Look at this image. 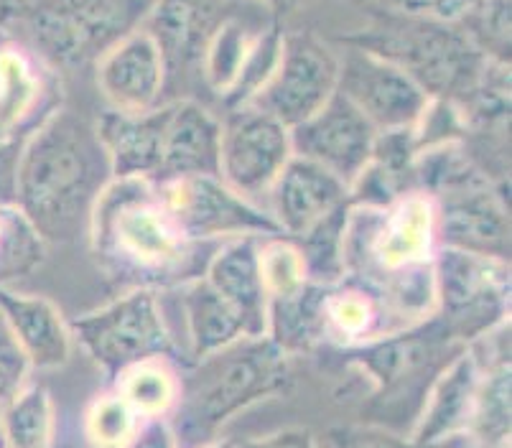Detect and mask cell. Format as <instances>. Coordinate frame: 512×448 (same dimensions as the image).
Here are the masks:
<instances>
[{
  "label": "cell",
  "mask_w": 512,
  "mask_h": 448,
  "mask_svg": "<svg viewBox=\"0 0 512 448\" xmlns=\"http://www.w3.org/2000/svg\"><path fill=\"white\" fill-rule=\"evenodd\" d=\"M286 349L271 334L245 336L202 359L179 380L171 428L179 448H199L214 441L227 420L240 410L271 398L286 380Z\"/></svg>",
  "instance_id": "obj_3"
},
{
  "label": "cell",
  "mask_w": 512,
  "mask_h": 448,
  "mask_svg": "<svg viewBox=\"0 0 512 448\" xmlns=\"http://www.w3.org/2000/svg\"><path fill=\"white\" fill-rule=\"evenodd\" d=\"M291 156V130L255 105H240L222 123L217 176L265 212V199Z\"/></svg>",
  "instance_id": "obj_8"
},
{
  "label": "cell",
  "mask_w": 512,
  "mask_h": 448,
  "mask_svg": "<svg viewBox=\"0 0 512 448\" xmlns=\"http://www.w3.org/2000/svg\"><path fill=\"white\" fill-rule=\"evenodd\" d=\"M220 18V0H151L141 28L156 39L171 72L202 59Z\"/></svg>",
  "instance_id": "obj_21"
},
{
  "label": "cell",
  "mask_w": 512,
  "mask_h": 448,
  "mask_svg": "<svg viewBox=\"0 0 512 448\" xmlns=\"http://www.w3.org/2000/svg\"><path fill=\"white\" fill-rule=\"evenodd\" d=\"M141 426V418L118 392L102 395L90 405L85 418L87 438L95 448H123Z\"/></svg>",
  "instance_id": "obj_29"
},
{
  "label": "cell",
  "mask_w": 512,
  "mask_h": 448,
  "mask_svg": "<svg viewBox=\"0 0 512 448\" xmlns=\"http://www.w3.org/2000/svg\"><path fill=\"white\" fill-rule=\"evenodd\" d=\"M360 46L406 69L431 100L456 102L482 82L490 69L456 23L400 16L395 26L377 31Z\"/></svg>",
  "instance_id": "obj_4"
},
{
  "label": "cell",
  "mask_w": 512,
  "mask_h": 448,
  "mask_svg": "<svg viewBox=\"0 0 512 448\" xmlns=\"http://www.w3.org/2000/svg\"><path fill=\"white\" fill-rule=\"evenodd\" d=\"M199 448H235V443H232V441H222V438H214V441L204 443V446H199Z\"/></svg>",
  "instance_id": "obj_37"
},
{
  "label": "cell",
  "mask_w": 512,
  "mask_h": 448,
  "mask_svg": "<svg viewBox=\"0 0 512 448\" xmlns=\"http://www.w3.org/2000/svg\"><path fill=\"white\" fill-rule=\"evenodd\" d=\"M377 130L342 92H334L324 107L291 128L293 156L306 158L352 186L372 161Z\"/></svg>",
  "instance_id": "obj_12"
},
{
  "label": "cell",
  "mask_w": 512,
  "mask_h": 448,
  "mask_svg": "<svg viewBox=\"0 0 512 448\" xmlns=\"http://www.w3.org/2000/svg\"><path fill=\"white\" fill-rule=\"evenodd\" d=\"M169 67L146 28L120 36L97 59V84L107 107L120 112H148L161 107Z\"/></svg>",
  "instance_id": "obj_13"
},
{
  "label": "cell",
  "mask_w": 512,
  "mask_h": 448,
  "mask_svg": "<svg viewBox=\"0 0 512 448\" xmlns=\"http://www.w3.org/2000/svg\"><path fill=\"white\" fill-rule=\"evenodd\" d=\"M0 448H3V446H0Z\"/></svg>",
  "instance_id": "obj_38"
},
{
  "label": "cell",
  "mask_w": 512,
  "mask_h": 448,
  "mask_svg": "<svg viewBox=\"0 0 512 448\" xmlns=\"http://www.w3.org/2000/svg\"><path fill=\"white\" fill-rule=\"evenodd\" d=\"M260 242H263L260 235L232 237L227 245L212 252L202 275L240 316L248 336L268 334L271 293L265 286Z\"/></svg>",
  "instance_id": "obj_15"
},
{
  "label": "cell",
  "mask_w": 512,
  "mask_h": 448,
  "mask_svg": "<svg viewBox=\"0 0 512 448\" xmlns=\"http://www.w3.org/2000/svg\"><path fill=\"white\" fill-rule=\"evenodd\" d=\"M29 370V362L0 319V420H3V413H6L13 395L29 382Z\"/></svg>",
  "instance_id": "obj_30"
},
{
  "label": "cell",
  "mask_w": 512,
  "mask_h": 448,
  "mask_svg": "<svg viewBox=\"0 0 512 448\" xmlns=\"http://www.w3.org/2000/svg\"><path fill=\"white\" fill-rule=\"evenodd\" d=\"M339 56L311 34H283L271 79L248 102L288 130L309 120L337 92Z\"/></svg>",
  "instance_id": "obj_10"
},
{
  "label": "cell",
  "mask_w": 512,
  "mask_h": 448,
  "mask_svg": "<svg viewBox=\"0 0 512 448\" xmlns=\"http://www.w3.org/2000/svg\"><path fill=\"white\" fill-rule=\"evenodd\" d=\"M235 448H319V443L314 441L309 431H278L271 433V436H263V438H253L248 443H240Z\"/></svg>",
  "instance_id": "obj_34"
},
{
  "label": "cell",
  "mask_w": 512,
  "mask_h": 448,
  "mask_svg": "<svg viewBox=\"0 0 512 448\" xmlns=\"http://www.w3.org/2000/svg\"><path fill=\"white\" fill-rule=\"evenodd\" d=\"M344 448H421L411 441V438H398L393 433L377 431V428H365L347 438Z\"/></svg>",
  "instance_id": "obj_35"
},
{
  "label": "cell",
  "mask_w": 512,
  "mask_h": 448,
  "mask_svg": "<svg viewBox=\"0 0 512 448\" xmlns=\"http://www.w3.org/2000/svg\"><path fill=\"white\" fill-rule=\"evenodd\" d=\"M436 301L451 336L477 339L502 324L510 311V265L507 260L439 247L434 258Z\"/></svg>",
  "instance_id": "obj_7"
},
{
  "label": "cell",
  "mask_w": 512,
  "mask_h": 448,
  "mask_svg": "<svg viewBox=\"0 0 512 448\" xmlns=\"http://www.w3.org/2000/svg\"><path fill=\"white\" fill-rule=\"evenodd\" d=\"M510 0H474L456 26L492 64L510 67Z\"/></svg>",
  "instance_id": "obj_27"
},
{
  "label": "cell",
  "mask_w": 512,
  "mask_h": 448,
  "mask_svg": "<svg viewBox=\"0 0 512 448\" xmlns=\"http://www.w3.org/2000/svg\"><path fill=\"white\" fill-rule=\"evenodd\" d=\"M26 138L0 140V204L16 207V179H18V158H21Z\"/></svg>",
  "instance_id": "obj_32"
},
{
  "label": "cell",
  "mask_w": 512,
  "mask_h": 448,
  "mask_svg": "<svg viewBox=\"0 0 512 448\" xmlns=\"http://www.w3.org/2000/svg\"><path fill=\"white\" fill-rule=\"evenodd\" d=\"M271 23L273 21H263V13H255L250 8L242 13H230L217 21L204 44L202 59H199L204 79L217 95H222L225 100L232 95L255 46H258L260 34Z\"/></svg>",
  "instance_id": "obj_22"
},
{
  "label": "cell",
  "mask_w": 512,
  "mask_h": 448,
  "mask_svg": "<svg viewBox=\"0 0 512 448\" xmlns=\"http://www.w3.org/2000/svg\"><path fill=\"white\" fill-rule=\"evenodd\" d=\"M44 59L0 31V140L29 138L49 115Z\"/></svg>",
  "instance_id": "obj_19"
},
{
  "label": "cell",
  "mask_w": 512,
  "mask_h": 448,
  "mask_svg": "<svg viewBox=\"0 0 512 448\" xmlns=\"http://www.w3.org/2000/svg\"><path fill=\"white\" fill-rule=\"evenodd\" d=\"M161 204L189 242H214L220 237L281 235L268 214L242 199L220 176H184L153 181Z\"/></svg>",
  "instance_id": "obj_9"
},
{
  "label": "cell",
  "mask_w": 512,
  "mask_h": 448,
  "mask_svg": "<svg viewBox=\"0 0 512 448\" xmlns=\"http://www.w3.org/2000/svg\"><path fill=\"white\" fill-rule=\"evenodd\" d=\"M120 398L136 410L138 418H169L179 400V377L174 375L166 359H148L133 364L115 377Z\"/></svg>",
  "instance_id": "obj_26"
},
{
  "label": "cell",
  "mask_w": 512,
  "mask_h": 448,
  "mask_svg": "<svg viewBox=\"0 0 512 448\" xmlns=\"http://www.w3.org/2000/svg\"><path fill=\"white\" fill-rule=\"evenodd\" d=\"M69 331L113 380L133 364L176 354L174 334L153 288H133L118 301L74 319Z\"/></svg>",
  "instance_id": "obj_5"
},
{
  "label": "cell",
  "mask_w": 512,
  "mask_h": 448,
  "mask_svg": "<svg viewBox=\"0 0 512 448\" xmlns=\"http://www.w3.org/2000/svg\"><path fill=\"white\" fill-rule=\"evenodd\" d=\"M44 258V240L13 204H0V286L29 273Z\"/></svg>",
  "instance_id": "obj_28"
},
{
  "label": "cell",
  "mask_w": 512,
  "mask_h": 448,
  "mask_svg": "<svg viewBox=\"0 0 512 448\" xmlns=\"http://www.w3.org/2000/svg\"><path fill=\"white\" fill-rule=\"evenodd\" d=\"M222 123L197 102H171L161 168L153 181L217 176Z\"/></svg>",
  "instance_id": "obj_20"
},
{
  "label": "cell",
  "mask_w": 512,
  "mask_h": 448,
  "mask_svg": "<svg viewBox=\"0 0 512 448\" xmlns=\"http://www.w3.org/2000/svg\"><path fill=\"white\" fill-rule=\"evenodd\" d=\"M398 16L423 18V21L456 23L469 11L474 0H385Z\"/></svg>",
  "instance_id": "obj_31"
},
{
  "label": "cell",
  "mask_w": 512,
  "mask_h": 448,
  "mask_svg": "<svg viewBox=\"0 0 512 448\" xmlns=\"http://www.w3.org/2000/svg\"><path fill=\"white\" fill-rule=\"evenodd\" d=\"M123 448H179V441L169 418H146Z\"/></svg>",
  "instance_id": "obj_33"
},
{
  "label": "cell",
  "mask_w": 512,
  "mask_h": 448,
  "mask_svg": "<svg viewBox=\"0 0 512 448\" xmlns=\"http://www.w3.org/2000/svg\"><path fill=\"white\" fill-rule=\"evenodd\" d=\"M90 242L97 260L136 288L184 286L202 278L199 245L179 232L148 179H113L97 199L90 222Z\"/></svg>",
  "instance_id": "obj_2"
},
{
  "label": "cell",
  "mask_w": 512,
  "mask_h": 448,
  "mask_svg": "<svg viewBox=\"0 0 512 448\" xmlns=\"http://www.w3.org/2000/svg\"><path fill=\"white\" fill-rule=\"evenodd\" d=\"M54 403L44 385L26 382L8 403L0 420L3 448H51L54 441Z\"/></svg>",
  "instance_id": "obj_24"
},
{
  "label": "cell",
  "mask_w": 512,
  "mask_h": 448,
  "mask_svg": "<svg viewBox=\"0 0 512 448\" xmlns=\"http://www.w3.org/2000/svg\"><path fill=\"white\" fill-rule=\"evenodd\" d=\"M113 181L95 125L74 110H54L23 143L16 209L44 242L90 235L92 212Z\"/></svg>",
  "instance_id": "obj_1"
},
{
  "label": "cell",
  "mask_w": 512,
  "mask_h": 448,
  "mask_svg": "<svg viewBox=\"0 0 512 448\" xmlns=\"http://www.w3.org/2000/svg\"><path fill=\"white\" fill-rule=\"evenodd\" d=\"M349 202V186L327 168L291 156L265 199V212L283 237H301Z\"/></svg>",
  "instance_id": "obj_14"
},
{
  "label": "cell",
  "mask_w": 512,
  "mask_h": 448,
  "mask_svg": "<svg viewBox=\"0 0 512 448\" xmlns=\"http://www.w3.org/2000/svg\"><path fill=\"white\" fill-rule=\"evenodd\" d=\"M169 105L148 112H120L105 107L95 123L110 161L113 179L153 181L161 168Z\"/></svg>",
  "instance_id": "obj_17"
},
{
  "label": "cell",
  "mask_w": 512,
  "mask_h": 448,
  "mask_svg": "<svg viewBox=\"0 0 512 448\" xmlns=\"http://www.w3.org/2000/svg\"><path fill=\"white\" fill-rule=\"evenodd\" d=\"M482 375L484 372L479 370L472 352L464 349L456 354L439 372L434 385L428 387L411 441L421 448H431L451 436L469 433L474 410H477Z\"/></svg>",
  "instance_id": "obj_16"
},
{
  "label": "cell",
  "mask_w": 512,
  "mask_h": 448,
  "mask_svg": "<svg viewBox=\"0 0 512 448\" xmlns=\"http://www.w3.org/2000/svg\"><path fill=\"white\" fill-rule=\"evenodd\" d=\"M349 202L334 209L329 217L314 224L299 240L301 265L304 275L314 286H334L347 275V260H344V237H347Z\"/></svg>",
  "instance_id": "obj_25"
},
{
  "label": "cell",
  "mask_w": 512,
  "mask_h": 448,
  "mask_svg": "<svg viewBox=\"0 0 512 448\" xmlns=\"http://www.w3.org/2000/svg\"><path fill=\"white\" fill-rule=\"evenodd\" d=\"M151 0H46L29 13L36 51L49 62L79 67L100 59L146 16Z\"/></svg>",
  "instance_id": "obj_6"
},
{
  "label": "cell",
  "mask_w": 512,
  "mask_h": 448,
  "mask_svg": "<svg viewBox=\"0 0 512 448\" xmlns=\"http://www.w3.org/2000/svg\"><path fill=\"white\" fill-rule=\"evenodd\" d=\"M0 319L34 370H59L72 354V331L57 306L0 286Z\"/></svg>",
  "instance_id": "obj_18"
},
{
  "label": "cell",
  "mask_w": 512,
  "mask_h": 448,
  "mask_svg": "<svg viewBox=\"0 0 512 448\" xmlns=\"http://www.w3.org/2000/svg\"><path fill=\"white\" fill-rule=\"evenodd\" d=\"M337 90L377 133L413 130L431 102L406 69L360 44H352L339 56Z\"/></svg>",
  "instance_id": "obj_11"
},
{
  "label": "cell",
  "mask_w": 512,
  "mask_h": 448,
  "mask_svg": "<svg viewBox=\"0 0 512 448\" xmlns=\"http://www.w3.org/2000/svg\"><path fill=\"white\" fill-rule=\"evenodd\" d=\"M181 314H184L186 336H189V349L194 359L220 352L222 347H230L248 336L240 316L204 278L184 283Z\"/></svg>",
  "instance_id": "obj_23"
},
{
  "label": "cell",
  "mask_w": 512,
  "mask_h": 448,
  "mask_svg": "<svg viewBox=\"0 0 512 448\" xmlns=\"http://www.w3.org/2000/svg\"><path fill=\"white\" fill-rule=\"evenodd\" d=\"M431 448H482V446H479V443L474 441L469 433H459V436L446 438V441L436 443V446H431Z\"/></svg>",
  "instance_id": "obj_36"
}]
</instances>
